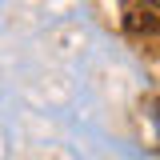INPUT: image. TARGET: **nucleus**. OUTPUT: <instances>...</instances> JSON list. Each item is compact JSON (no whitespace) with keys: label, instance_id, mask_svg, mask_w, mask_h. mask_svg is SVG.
<instances>
[{"label":"nucleus","instance_id":"1","mask_svg":"<svg viewBox=\"0 0 160 160\" xmlns=\"http://www.w3.org/2000/svg\"><path fill=\"white\" fill-rule=\"evenodd\" d=\"M152 124L160 128V104H152Z\"/></svg>","mask_w":160,"mask_h":160},{"label":"nucleus","instance_id":"2","mask_svg":"<svg viewBox=\"0 0 160 160\" xmlns=\"http://www.w3.org/2000/svg\"><path fill=\"white\" fill-rule=\"evenodd\" d=\"M140 4H148V8H160V0H140Z\"/></svg>","mask_w":160,"mask_h":160}]
</instances>
